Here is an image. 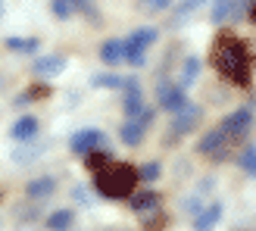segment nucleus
<instances>
[{
  "instance_id": "13",
  "label": "nucleus",
  "mask_w": 256,
  "mask_h": 231,
  "mask_svg": "<svg viewBox=\"0 0 256 231\" xmlns=\"http://www.w3.org/2000/svg\"><path fill=\"white\" fill-rule=\"evenodd\" d=\"M72 222H75V212L72 210H54V212L47 216V228L50 231H69Z\"/></svg>"
},
{
  "instance_id": "2",
  "label": "nucleus",
  "mask_w": 256,
  "mask_h": 231,
  "mask_svg": "<svg viewBox=\"0 0 256 231\" xmlns=\"http://www.w3.org/2000/svg\"><path fill=\"white\" fill-rule=\"evenodd\" d=\"M153 41H156V28H134L132 34L122 41V60L125 62H132V66H140L147 56V50L153 47Z\"/></svg>"
},
{
  "instance_id": "23",
  "label": "nucleus",
  "mask_w": 256,
  "mask_h": 231,
  "mask_svg": "<svg viewBox=\"0 0 256 231\" xmlns=\"http://www.w3.org/2000/svg\"><path fill=\"white\" fill-rule=\"evenodd\" d=\"M160 172H162L160 162H147V166H140V169H138V178H144V182H156Z\"/></svg>"
},
{
  "instance_id": "10",
  "label": "nucleus",
  "mask_w": 256,
  "mask_h": 231,
  "mask_svg": "<svg viewBox=\"0 0 256 231\" xmlns=\"http://www.w3.org/2000/svg\"><path fill=\"white\" fill-rule=\"evenodd\" d=\"M38 128H41V122H38L34 116H22V119L10 128V134L16 138V140H32V138L38 134Z\"/></svg>"
},
{
  "instance_id": "27",
  "label": "nucleus",
  "mask_w": 256,
  "mask_h": 231,
  "mask_svg": "<svg viewBox=\"0 0 256 231\" xmlns=\"http://www.w3.org/2000/svg\"><path fill=\"white\" fill-rule=\"evenodd\" d=\"M244 231H250V228H244Z\"/></svg>"
},
{
  "instance_id": "5",
  "label": "nucleus",
  "mask_w": 256,
  "mask_h": 231,
  "mask_svg": "<svg viewBox=\"0 0 256 231\" xmlns=\"http://www.w3.org/2000/svg\"><path fill=\"white\" fill-rule=\"evenodd\" d=\"M228 144H232V138H228V134L222 132V128H210V132L200 138L197 150L203 153V156H212V160H225V150H228Z\"/></svg>"
},
{
  "instance_id": "11",
  "label": "nucleus",
  "mask_w": 256,
  "mask_h": 231,
  "mask_svg": "<svg viewBox=\"0 0 256 231\" xmlns=\"http://www.w3.org/2000/svg\"><path fill=\"white\" fill-rule=\"evenodd\" d=\"M144 132H147V125L140 122V119H128V122L122 125L119 134H122V140H125L128 147H138L140 140H144Z\"/></svg>"
},
{
  "instance_id": "8",
  "label": "nucleus",
  "mask_w": 256,
  "mask_h": 231,
  "mask_svg": "<svg viewBox=\"0 0 256 231\" xmlns=\"http://www.w3.org/2000/svg\"><path fill=\"white\" fill-rule=\"evenodd\" d=\"M62 69H66V56L62 54H47L34 62V75H41V78H54Z\"/></svg>"
},
{
  "instance_id": "3",
  "label": "nucleus",
  "mask_w": 256,
  "mask_h": 231,
  "mask_svg": "<svg viewBox=\"0 0 256 231\" xmlns=\"http://www.w3.org/2000/svg\"><path fill=\"white\" fill-rule=\"evenodd\" d=\"M250 128H253V110H250V106H240V110H234V112H228L225 122H222V132L232 138V140L247 138Z\"/></svg>"
},
{
  "instance_id": "21",
  "label": "nucleus",
  "mask_w": 256,
  "mask_h": 231,
  "mask_svg": "<svg viewBox=\"0 0 256 231\" xmlns=\"http://www.w3.org/2000/svg\"><path fill=\"white\" fill-rule=\"evenodd\" d=\"M122 75H116V72H100V75H94L91 78V84L94 88H122Z\"/></svg>"
},
{
  "instance_id": "20",
  "label": "nucleus",
  "mask_w": 256,
  "mask_h": 231,
  "mask_svg": "<svg viewBox=\"0 0 256 231\" xmlns=\"http://www.w3.org/2000/svg\"><path fill=\"white\" fill-rule=\"evenodd\" d=\"M134 212H147V210H156L160 206V197L156 194H138V197H132V203H128Z\"/></svg>"
},
{
  "instance_id": "26",
  "label": "nucleus",
  "mask_w": 256,
  "mask_h": 231,
  "mask_svg": "<svg viewBox=\"0 0 256 231\" xmlns=\"http://www.w3.org/2000/svg\"><path fill=\"white\" fill-rule=\"evenodd\" d=\"M72 200L78 203V206H88V203H91V200H88V190H84V188H72Z\"/></svg>"
},
{
  "instance_id": "17",
  "label": "nucleus",
  "mask_w": 256,
  "mask_h": 231,
  "mask_svg": "<svg viewBox=\"0 0 256 231\" xmlns=\"http://www.w3.org/2000/svg\"><path fill=\"white\" fill-rule=\"evenodd\" d=\"M6 47L12 54H34V50L41 47V41H38V38H6Z\"/></svg>"
},
{
  "instance_id": "7",
  "label": "nucleus",
  "mask_w": 256,
  "mask_h": 231,
  "mask_svg": "<svg viewBox=\"0 0 256 231\" xmlns=\"http://www.w3.org/2000/svg\"><path fill=\"white\" fill-rule=\"evenodd\" d=\"M222 212H225V206L219 200H212V203H206L197 216H194V231H212L216 225L222 222Z\"/></svg>"
},
{
  "instance_id": "1",
  "label": "nucleus",
  "mask_w": 256,
  "mask_h": 231,
  "mask_svg": "<svg viewBox=\"0 0 256 231\" xmlns=\"http://www.w3.org/2000/svg\"><path fill=\"white\" fill-rule=\"evenodd\" d=\"M216 66H219V72H225V78L232 75L238 84H247V72H250L247 47L240 41H234V38H222L216 44Z\"/></svg>"
},
{
  "instance_id": "22",
  "label": "nucleus",
  "mask_w": 256,
  "mask_h": 231,
  "mask_svg": "<svg viewBox=\"0 0 256 231\" xmlns=\"http://www.w3.org/2000/svg\"><path fill=\"white\" fill-rule=\"evenodd\" d=\"M206 0H178V6H175V16L182 19V16H190L194 10H200Z\"/></svg>"
},
{
  "instance_id": "12",
  "label": "nucleus",
  "mask_w": 256,
  "mask_h": 231,
  "mask_svg": "<svg viewBox=\"0 0 256 231\" xmlns=\"http://www.w3.org/2000/svg\"><path fill=\"white\" fill-rule=\"evenodd\" d=\"M54 188H56L54 175L34 178V182H28V197H32V200H44V197H50V194H54Z\"/></svg>"
},
{
  "instance_id": "9",
  "label": "nucleus",
  "mask_w": 256,
  "mask_h": 231,
  "mask_svg": "<svg viewBox=\"0 0 256 231\" xmlns=\"http://www.w3.org/2000/svg\"><path fill=\"white\" fill-rule=\"evenodd\" d=\"M200 116H203V110H200V106H184L182 112H175L172 132H175V134H188L190 128H194V125L200 122Z\"/></svg>"
},
{
  "instance_id": "18",
  "label": "nucleus",
  "mask_w": 256,
  "mask_h": 231,
  "mask_svg": "<svg viewBox=\"0 0 256 231\" xmlns=\"http://www.w3.org/2000/svg\"><path fill=\"white\" fill-rule=\"evenodd\" d=\"M197 75H200V60H197V56H190V60L184 62V69H182V78H178V84H182L184 91H188V88L197 82Z\"/></svg>"
},
{
  "instance_id": "16",
  "label": "nucleus",
  "mask_w": 256,
  "mask_h": 231,
  "mask_svg": "<svg viewBox=\"0 0 256 231\" xmlns=\"http://www.w3.org/2000/svg\"><path fill=\"white\" fill-rule=\"evenodd\" d=\"M100 60H104L106 66H116L122 60V41H116V38H112V41H104L100 44Z\"/></svg>"
},
{
  "instance_id": "25",
  "label": "nucleus",
  "mask_w": 256,
  "mask_h": 231,
  "mask_svg": "<svg viewBox=\"0 0 256 231\" xmlns=\"http://www.w3.org/2000/svg\"><path fill=\"white\" fill-rule=\"evenodd\" d=\"M140 4H144L147 10H153V12H160V10H169L172 0H140Z\"/></svg>"
},
{
  "instance_id": "28",
  "label": "nucleus",
  "mask_w": 256,
  "mask_h": 231,
  "mask_svg": "<svg viewBox=\"0 0 256 231\" xmlns=\"http://www.w3.org/2000/svg\"><path fill=\"white\" fill-rule=\"evenodd\" d=\"M69 231H72V228H69Z\"/></svg>"
},
{
  "instance_id": "24",
  "label": "nucleus",
  "mask_w": 256,
  "mask_h": 231,
  "mask_svg": "<svg viewBox=\"0 0 256 231\" xmlns=\"http://www.w3.org/2000/svg\"><path fill=\"white\" fill-rule=\"evenodd\" d=\"M50 6H54V12L60 19H69L72 12H75V6H72V0H50Z\"/></svg>"
},
{
  "instance_id": "15",
  "label": "nucleus",
  "mask_w": 256,
  "mask_h": 231,
  "mask_svg": "<svg viewBox=\"0 0 256 231\" xmlns=\"http://www.w3.org/2000/svg\"><path fill=\"white\" fill-rule=\"evenodd\" d=\"M234 4H238V0H216V4H212V22L216 25L232 22L234 19Z\"/></svg>"
},
{
  "instance_id": "6",
  "label": "nucleus",
  "mask_w": 256,
  "mask_h": 231,
  "mask_svg": "<svg viewBox=\"0 0 256 231\" xmlns=\"http://www.w3.org/2000/svg\"><path fill=\"white\" fill-rule=\"evenodd\" d=\"M160 106L169 110V112H182L184 106H190L184 88L178 84V82H175V84H162V88H160Z\"/></svg>"
},
{
  "instance_id": "14",
  "label": "nucleus",
  "mask_w": 256,
  "mask_h": 231,
  "mask_svg": "<svg viewBox=\"0 0 256 231\" xmlns=\"http://www.w3.org/2000/svg\"><path fill=\"white\" fill-rule=\"evenodd\" d=\"M122 110H125V116H128V119H138V116L144 112V97H140V88H138V91H125Z\"/></svg>"
},
{
  "instance_id": "19",
  "label": "nucleus",
  "mask_w": 256,
  "mask_h": 231,
  "mask_svg": "<svg viewBox=\"0 0 256 231\" xmlns=\"http://www.w3.org/2000/svg\"><path fill=\"white\" fill-rule=\"evenodd\" d=\"M240 169H244V175L256 178V144H247L244 150H240Z\"/></svg>"
},
{
  "instance_id": "4",
  "label": "nucleus",
  "mask_w": 256,
  "mask_h": 231,
  "mask_svg": "<svg viewBox=\"0 0 256 231\" xmlns=\"http://www.w3.org/2000/svg\"><path fill=\"white\" fill-rule=\"evenodd\" d=\"M106 144V134L104 132H97V128H82V132H75L72 140H69V147L72 153H78V156H88V153H94Z\"/></svg>"
}]
</instances>
